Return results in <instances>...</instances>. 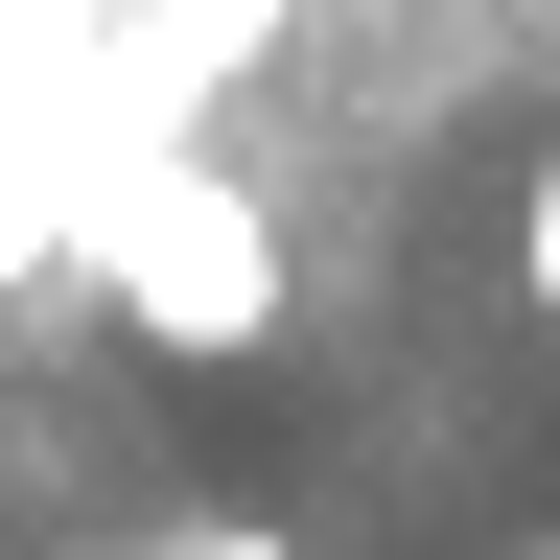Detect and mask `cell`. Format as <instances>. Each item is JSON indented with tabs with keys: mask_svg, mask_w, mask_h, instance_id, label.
I'll use <instances>...</instances> for the list:
<instances>
[{
	"mask_svg": "<svg viewBox=\"0 0 560 560\" xmlns=\"http://www.w3.org/2000/svg\"><path fill=\"white\" fill-rule=\"evenodd\" d=\"M70 257H94V304H117L140 350H257V327H280V234H257V187L210 164V140H140V164H94Z\"/></svg>",
	"mask_w": 560,
	"mask_h": 560,
	"instance_id": "6da1fadb",
	"label": "cell"
},
{
	"mask_svg": "<svg viewBox=\"0 0 560 560\" xmlns=\"http://www.w3.org/2000/svg\"><path fill=\"white\" fill-rule=\"evenodd\" d=\"M514 280H537V327H560V164L514 187Z\"/></svg>",
	"mask_w": 560,
	"mask_h": 560,
	"instance_id": "7a4b0ae2",
	"label": "cell"
},
{
	"mask_svg": "<svg viewBox=\"0 0 560 560\" xmlns=\"http://www.w3.org/2000/svg\"><path fill=\"white\" fill-rule=\"evenodd\" d=\"M164 560H280V537H257V514H187V537H164Z\"/></svg>",
	"mask_w": 560,
	"mask_h": 560,
	"instance_id": "3957f363",
	"label": "cell"
},
{
	"mask_svg": "<svg viewBox=\"0 0 560 560\" xmlns=\"http://www.w3.org/2000/svg\"><path fill=\"white\" fill-rule=\"evenodd\" d=\"M514 560H560V537H514Z\"/></svg>",
	"mask_w": 560,
	"mask_h": 560,
	"instance_id": "277c9868",
	"label": "cell"
},
{
	"mask_svg": "<svg viewBox=\"0 0 560 560\" xmlns=\"http://www.w3.org/2000/svg\"><path fill=\"white\" fill-rule=\"evenodd\" d=\"M140 560H164V537H140Z\"/></svg>",
	"mask_w": 560,
	"mask_h": 560,
	"instance_id": "5b68a950",
	"label": "cell"
}]
</instances>
